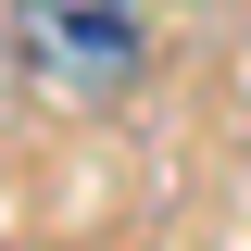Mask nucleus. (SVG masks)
<instances>
[{
    "label": "nucleus",
    "mask_w": 251,
    "mask_h": 251,
    "mask_svg": "<svg viewBox=\"0 0 251 251\" xmlns=\"http://www.w3.org/2000/svg\"><path fill=\"white\" fill-rule=\"evenodd\" d=\"M25 50L50 63L63 88H126L151 63V13L138 0H88V13H25Z\"/></svg>",
    "instance_id": "1"
},
{
    "label": "nucleus",
    "mask_w": 251,
    "mask_h": 251,
    "mask_svg": "<svg viewBox=\"0 0 251 251\" xmlns=\"http://www.w3.org/2000/svg\"><path fill=\"white\" fill-rule=\"evenodd\" d=\"M13 13H88V0H13Z\"/></svg>",
    "instance_id": "2"
}]
</instances>
